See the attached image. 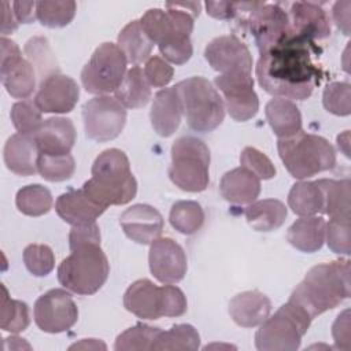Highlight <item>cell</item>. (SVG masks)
Here are the masks:
<instances>
[{
    "instance_id": "6da1fadb",
    "label": "cell",
    "mask_w": 351,
    "mask_h": 351,
    "mask_svg": "<svg viewBox=\"0 0 351 351\" xmlns=\"http://www.w3.org/2000/svg\"><path fill=\"white\" fill-rule=\"evenodd\" d=\"M319 49L313 40L289 33L277 44L259 53L256 78L270 95L304 100L322 80V70L314 62Z\"/></svg>"
},
{
    "instance_id": "7a4b0ae2",
    "label": "cell",
    "mask_w": 351,
    "mask_h": 351,
    "mask_svg": "<svg viewBox=\"0 0 351 351\" xmlns=\"http://www.w3.org/2000/svg\"><path fill=\"white\" fill-rule=\"evenodd\" d=\"M200 7L199 1L166 3V11L151 8L141 16L140 23L144 32L159 47L167 62L184 64L191 59L193 53L191 33Z\"/></svg>"
},
{
    "instance_id": "3957f363",
    "label": "cell",
    "mask_w": 351,
    "mask_h": 351,
    "mask_svg": "<svg viewBox=\"0 0 351 351\" xmlns=\"http://www.w3.org/2000/svg\"><path fill=\"white\" fill-rule=\"evenodd\" d=\"M351 293L350 261L337 259L311 267L293 289L289 302L304 310L311 319L337 307Z\"/></svg>"
},
{
    "instance_id": "277c9868",
    "label": "cell",
    "mask_w": 351,
    "mask_h": 351,
    "mask_svg": "<svg viewBox=\"0 0 351 351\" xmlns=\"http://www.w3.org/2000/svg\"><path fill=\"white\" fill-rule=\"evenodd\" d=\"M82 189L103 207L121 206L134 199L137 181L130 171L126 154L118 148L103 151L92 165V177Z\"/></svg>"
},
{
    "instance_id": "5b68a950",
    "label": "cell",
    "mask_w": 351,
    "mask_h": 351,
    "mask_svg": "<svg viewBox=\"0 0 351 351\" xmlns=\"http://www.w3.org/2000/svg\"><path fill=\"white\" fill-rule=\"evenodd\" d=\"M277 149L288 173L298 180L330 170L336 165L333 145L326 138L303 130L292 137L278 138Z\"/></svg>"
},
{
    "instance_id": "8992f818",
    "label": "cell",
    "mask_w": 351,
    "mask_h": 351,
    "mask_svg": "<svg viewBox=\"0 0 351 351\" xmlns=\"http://www.w3.org/2000/svg\"><path fill=\"white\" fill-rule=\"evenodd\" d=\"M70 251L58 267L59 282L77 295L96 293L110 274V263L100 244H86Z\"/></svg>"
},
{
    "instance_id": "52a82bcc",
    "label": "cell",
    "mask_w": 351,
    "mask_h": 351,
    "mask_svg": "<svg viewBox=\"0 0 351 351\" xmlns=\"http://www.w3.org/2000/svg\"><path fill=\"white\" fill-rule=\"evenodd\" d=\"M188 126L200 133L217 129L225 118V104L218 90L204 77H191L174 85Z\"/></svg>"
},
{
    "instance_id": "ba28073f",
    "label": "cell",
    "mask_w": 351,
    "mask_h": 351,
    "mask_svg": "<svg viewBox=\"0 0 351 351\" xmlns=\"http://www.w3.org/2000/svg\"><path fill=\"white\" fill-rule=\"evenodd\" d=\"M311 321L304 310L288 300L261 324L255 333V347L259 351H295Z\"/></svg>"
},
{
    "instance_id": "9c48e42d",
    "label": "cell",
    "mask_w": 351,
    "mask_h": 351,
    "mask_svg": "<svg viewBox=\"0 0 351 351\" xmlns=\"http://www.w3.org/2000/svg\"><path fill=\"white\" fill-rule=\"evenodd\" d=\"M210 149L196 137L184 136L171 145L169 177L176 186L186 192H202L208 186Z\"/></svg>"
},
{
    "instance_id": "30bf717a",
    "label": "cell",
    "mask_w": 351,
    "mask_h": 351,
    "mask_svg": "<svg viewBox=\"0 0 351 351\" xmlns=\"http://www.w3.org/2000/svg\"><path fill=\"white\" fill-rule=\"evenodd\" d=\"M128 60L117 44L103 43L92 53L81 71L86 92L103 96L115 92L126 74Z\"/></svg>"
},
{
    "instance_id": "8fae6325",
    "label": "cell",
    "mask_w": 351,
    "mask_h": 351,
    "mask_svg": "<svg viewBox=\"0 0 351 351\" xmlns=\"http://www.w3.org/2000/svg\"><path fill=\"white\" fill-rule=\"evenodd\" d=\"M85 134L88 138L104 143L121 134L126 123V108L108 95L96 96L82 107Z\"/></svg>"
},
{
    "instance_id": "7c38bea8",
    "label": "cell",
    "mask_w": 351,
    "mask_h": 351,
    "mask_svg": "<svg viewBox=\"0 0 351 351\" xmlns=\"http://www.w3.org/2000/svg\"><path fill=\"white\" fill-rule=\"evenodd\" d=\"M0 80L8 95L15 99H27L36 89V70L22 58L19 47L10 38L1 37Z\"/></svg>"
},
{
    "instance_id": "4fadbf2b",
    "label": "cell",
    "mask_w": 351,
    "mask_h": 351,
    "mask_svg": "<svg viewBox=\"0 0 351 351\" xmlns=\"http://www.w3.org/2000/svg\"><path fill=\"white\" fill-rule=\"evenodd\" d=\"M33 314L36 325L43 332L60 333L77 322L78 307L67 291L53 288L36 300Z\"/></svg>"
},
{
    "instance_id": "5bb4252c",
    "label": "cell",
    "mask_w": 351,
    "mask_h": 351,
    "mask_svg": "<svg viewBox=\"0 0 351 351\" xmlns=\"http://www.w3.org/2000/svg\"><path fill=\"white\" fill-rule=\"evenodd\" d=\"M214 84L223 96L225 110H228L234 121L245 122L256 115L259 100L254 90V80L251 74H219L215 77Z\"/></svg>"
},
{
    "instance_id": "9a60e30c",
    "label": "cell",
    "mask_w": 351,
    "mask_h": 351,
    "mask_svg": "<svg viewBox=\"0 0 351 351\" xmlns=\"http://www.w3.org/2000/svg\"><path fill=\"white\" fill-rule=\"evenodd\" d=\"M259 53L265 52L291 33L288 12L278 4L259 3L247 18Z\"/></svg>"
},
{
    "instance_id": "2e32d148",
    "label": "cell",
    "mask_w": 351,
    "mask_h": 351,
    "mask_svg": "<svg viewBox=\"0 0 351 351\" xmlns=\"http://www.w3.org/2000/svg\"><path fill=\"white\" fill-rule=\"evenodd\" d=\"M204 58L221 74H251L252 70L250 49L236 36H219L211 40L204 49Z\"/></svg>"
},
{
    "instance_id": "e0dca14e",
    "label": "cell",
    "mask_w": 351,
    "mask_h": 351,
    "mask_svg": "<svg viewBox=\"0 0 351 351\" xmlns=\"http://www.w3.org/2000/svg\"><path fill=\"white\" fill-rule=\"evenodd\" d=\"M149 270L162 284H177L186 274L188 262L182 247L170 237H159L151 243Z\"/></svg>"
},
{
    "instance_id": "ac0fdd59",
    "label": "cell",
    "mask_w": 351,
    "mask_h": 351,
    "mask_svg": "<svg viewBox=\"0 0 351 351\" xmlns=\"http://www.w3.org/2000/svg\"><path fill=\"white\" fill-rule=\"evenodd\" d=\"M78 97L77 82L71 77L58 73L38 84L33 101L41 112L66 114L75 107Z\"/></svg>"
},
{
    "instance_id": "d6986e66",
    "label": "cell",
    "mask_w": 351,
    "mask_h": 351,
    "mask_svg": "<svg viewBox=\"0 0 351 351\" xmlns=\"http://www.w3.org/2000/svg\"><path fill=\"white\" fill-rule=\"evenodd\" d=\"M119 223L130 240L144 245L159 239L163 230L160 213L155 207L143 203L126 208L119 217Z\"/></svg>"
},
{
    "instance_id": "ffe728a7",
    "label": "cell",
    "mask_w": 351,
    "mask_h": 351,
    "mask_svg": "<svg viewBox=\"0 0 351 351\" xmlns=\"http://www.w3.org/2000/svg\"><path fill=\"white\" fill-rule=\"evenodd\" d=\"M291 33L308 40H322L330 34V22L319 4L311 1H296L291 4L289 12Z\"/></svg>"
},
{
    "instance_id": "44dd1931",
    "label": "cell",
    "mask_w": 351,
    "mask_h": 351,
    "mask_svg": "<svg viewBox=\"0 0 351 351\" xmlns=\"http://www.w3.org/2000/svg\"><path fill=\"white\" fill-rule=\"evenodd\" d=\"M75 128L71 119L52 117L44 121L34 134L40 154L66 155L70 154L75 143Z\"/></svg>"
},
{
    "instance_id": "7402d4cb",
    "label": "cell",
    "mask_w": 351,
    "mask_h": 351,
    "mask_svg": "<svg viewBox=\"0 0 351 351\" xmlns=\"http://www.w3.org/2000/svg\"><path fill=\"white\" fill-rule=\"evenodd\" d=\"M182 104L176 86L163 88L156 92L149 119L154 130L162 137H170L178 129L182 118Z\"/></svg>"
},
{
    "instance_id": "603a6c76",
    "label": "cell",
    "mask_w": 351,
    "mask_h": 351,
    "mask_svg": "<svg viewBox=\"0 0 351 351\" xmlns=\"http://www.w3.org/2000/svg\"><path fill=\"white\" fill-rule=\"evenodd\" d=\"M123 306L128 311L143 319H158L162 313V287L148 278L134 281L123 295Z\"/></svg>"
},
{
    "instance_id": "cb8c5ba5",
    "label": "cell",
    "mask_w": 351,
    "mask_h": 351,
    "mask_svg": "<svg viewBox=\"0 0 351 351\" xmlns=\"http://www.w3.org/2000/svg\"><path fill=\"white\" fill-rule=\"evenodd\" d=\"M55 210L64 222L74 226L96 222V219L106 211V207L97 204L81 188L62 193L55 202Z\"/></svg>"
},
{
    "instance_id": "d4e9b609",
    "label": "cell",
    "mask_w": 351,
    "mask_h": 351,
    "mask_svg": "<svg viewBox=\"0 0 351 351\" xmlns=\"http://www.w3.org/2000/svg\"><path fill=\"white\" fill-rule=\"evenodd\" d=\"M40 151L34 134H12L4 145V163L7 169L18 176H33L38 173Z\"/></svg>"
},
{
    "instance_id": "484cf974",
    "label": "cell",
    "mask_w": 351,
    "mask_h": 351,
    "mask_svg": "<svg viewBox=\"0 0 351 351\" xmlns=\"http://www.w3.org/2000/svg\"><path fill=\"white\" fill-rule=\"evenodd\" d=\"M271 302L259 291H245L229 303L230 318L243 328L259 326L270 315Z\"/></svg>"
},
{
    "instance_id": "4316f807",
    "label": "cell",
    "mask_w": 351,
    "mask_h": 351,
    "mask_svg": "<svg viewBox=\"0 0 351 351\" xmlns=\"http://www.w3.org/2000/svg\"><path fill=\"white\" fill-rule=\"evenodd\" d=\"M219 192L232 204H251L261 193V180L250 170L236 167L222 176Z\"/></svg>"
},
{
    "instance_id": "83f0119b",
    "label": "cell",
    "mask_w": 351,
    "mask_h": 351,
    "mask_svg": "<svg viewBox=\"0 0 351 351\" xmlns=\"http://www.w3.org/2000/svg\"><path fill=\"white\" fill-rule=\"evenodd\" d=\"M265 115L278 138L292 137L302 130L300 111L289 99L273 97L265 107Z\"/></svg>"
},
{
    "instance_id": "f1b7e54d",
    "label": "cell",
    "mask_w": 351,
    "mask_h": 351,
    "mask_svg": "<svg viewBox=\"0 0 351 351\" xmlns=\"http://www.w3.org/2000/svg\"><path fill=\"white\" fill-rule=\"evenodd\" d=\"M326 222L322 217L311 215L296 219L287 233V240L292 247L302 252H315L325 241Z\"/></svg>"
},
{
    "instance_id": "f546056e",
    "label": "cell",
    "mask_w": 351,
    "mask_h": 351,
    "mask_svg": "<svg viewBox=\"0 0 351 351\" xmlns=\"http://www.w3.org/2000/svg\"><path fill=\"white\" fill-rule=\"evenodd\" d=\"M244 214L252 229L258 232H271L284 223L288 210L281 200L262 199L248 204Z\"/></svg>"
},
{
    "instance_id": "4dcf8cb0",
    "label": "cell",
    "mask_w": 351,
    "mask_h": 351,
    "mask_svg": "<svg viewBox=\"0 0 351 351\" xmlns=\"http://www.w3.org/2000/svg\"><path fill=\"white\" fill-rule=\"evenodd\" d=\"M117 45L123 52L128 63H132L133 66L147 62L154 48V43L149 40L137 19L129 22L121 30L117 38Z\"/></svg>"
},
{
    "instance_id": "1f68e13d",
    "label": "cell",
    "mask_w": 351,
    "mask_h": 351,
    "mask_svg": "<svg viewBox=\"0 0 351 351\" xmlns=\"http://www.w3.org/2000/svg\"><path fill=\"white\" fill-rule=\"evenodd\" d=\"M114 93L115 99L125 108H141L148 104L152 95L151 85L138 66H133L126 71L121 85Z\"/></svg>"
},
{
    "instance_id": "d6a6232c",
    "label": "cell",
    "mask_w": 351,
    "mask_h": 351,
    "mask_svg": "<svg viewBox=\"0 0 351 351\" xmlns=\"http://www.w3.org/2000/svg\"><path fill=\"white\" fill-rule=\"evenodd\" d=\"M317 184L324 193V213L330 219L350 221V178L318 180Z\"/></svg>"
},
{
    "instance_id": "836d02e7",
    "label": "cell",
    "mask_w": 351,
    "mask_h": 351,
    "mask_svg": "<svg viewBox=\"0 0 351 351\" xmlns=\"http://www.w3.org/2000/svg\"><path fill=\"white\" fill-rule=\"evenodd\" d=\"M289 208L300 217L324 213V193L317 181H299L288 193Z\"/></svg>"
},
{
    "instance_id": "e575fe53",
    "label": "cell",
    "mask_w": 351,
    "mask_h": 351,
    "mask_svg": "<svg viewBox=\"0 0 351 351\" xmlns=\"http://www.w3.org/2000/svg\"><path fill=\"white\" fill-rule=\"evenodd\" d=\"M25 55L30 64L34 67L40 82L59 73L56 58L51 51L48 40L45 37L36 36L27 40V43L25 44Z\"/></svg>"
},
{
    "instance_id": "d590c367",
    "label": "cell",
    "mask_w": 351,
    "mask_h": 351,
    "mask_svg": "<svg viewBox=\"0 0 351 351\" xmlns=\"http://www.w3.org/2000/svg\"><path fill=\"white\" fill-rule=\"evenodd\" d=\"M52 195L48 188L40 184L22 186L16 192L15 204L18 210L29 217H40L52 208Z\"/></svg>"
},
{
    "instance_id": "8d00e7d4",
    "label": "cell",
    "mask_w": 351,
    "mask_h": 351,
    "mask_svg": "<svg viewBox=\"0 0 351 351\" xmlns=\"http://www.w3.org/2000/svg\"><path fill=\"white\" fill-rule=\"evenodd\" d=\"M169 221L180 233L193 234L204 222V211L197 202L180 200L171 206Z\"/></svg>"
},
{
    "instance_id": "74e56055",
    "label": "cell",
    "mask_w": 351,
    "mask_h": 351,
    "mask_svg": "<svg viewBox=\"0 0 351 351\" xmlns=\"http://www.w3.org/2000/svg\"><path fill=\"white\" fill-rule=\"evenodd\" d=\"M200 336L189 324H178L169 330H160L152 350H197Z\"/></svg>"
},
{
    "instance_id": "f35d334b",
    "label": "cell",
    "mask_w": 351,
    "mask_h": 351,
    "mask_svg": "<svg viewBox=\"0 0 351 351\" xmlns=\"http://www.w3.org/2000/svg\"><path fill=\"white\" fill-rule=\"evenodd\" d=\"M37 19L43 26L47 27H64L67 26L77 11V4L73 0H63V1H53V0H44L37 1Z\"/></svg>"
},
{
    "instance_id": "ab89813d",
    "label": "cell",
    "mask_w": 351,
    "mask_h": 351,
    "mask_svg": "<svg viewBox=\"0 0 351 351\" xmlns=\"http://www.w3.org/2000/svg\"><path fill=\"white\" fill-rule=\"evenodd\" d=\"M1 315H0V328L5 332L18 333L25 330L30 324L29 307L25 302L11 299L8 291L1 285Z\"/></svg>"
},
{
    "instance_id": "60d3db41",
    "label": "cell",
    "mask_w": 351,
    "mask_h": 351,
    "mask_svg": "<svg viewBox=\"0 0 351 351\" xmlns=\"http://www.w3.org/2000/svg\"><path fill=\"white\" fill-rule=\"evenodd\" d=\"M159 333H160V328L137 324V325L126 329L117 337L114 348L117 351L152 350V346Z\"/></svg>"
},
{
    "instance_id": "b9f144b4",
    "label": "cell",
    "mask_w": 351,
    "mask_h": 351,
    "mask_svg": "<svg viewBox=\"0 0 351 351\" xmlns=\"http://www.w3.org/2000/svg\"><path fill=\"white\" fill-rule=\"evenodd\" d=\"M40 176L51 182H59L71 178L75 170V162L71 154L44 155L40 154L37 162Z\"/></svg>"
},
{
    "instance_id": "7bdbcfd3",
    "label": "cell",
    "mask_w": 351,
    "mask_h": 351,
    "mask_svg": "<svg viewBox=\"0 0 351 351\" xmlns=\"http://www.w3.org/2000/svg\"><path fill=\"white\" fill-rule=\"evenodd\" d=\"M11 121L18 133L36 134L44 123L41 111L33 100H22L11 107Z\"/></svg>"
},
{
    "instance_id": "ee69618b",
    "label": "cell",
    "mask_w": 351,
    "mask_h": 351,
    "mask_svg": "<svg viewBox=\"0 0 351 351\" xmlns=\"http://www.w3.org/2000/svg\"><path fill=\"white\" fill-rule=\"evenodd\" d=\"M23 262L26 269L36 277L47 276L55 267L53 252L45 244H29L23 250Z\"/></svg>"
},
{
    "instance_id": "f6af8a7d",
    "label": "cell",
    "mask_w": 351,
    "mask_h": 351,
    "mask_svg": "<svg viewBox=\"0 0 351 351\" xmlns=\"http://www.w3.org/2000/svg\"><path fill=\"white\" fill-rule=\"evenodd\" d=\"M324 107L339 117L351 112V85L348 82H332L324 89Z\"/></svg>"
},
{
    "instance_id": "bcb514c9",
    "label": "cell",
    "mask_w": 351,
    "mask_h": 351,
    "mask_svg": "<svg viewBox=\"0 0 351 351\" xmlns=\"http://www.w3.org/2000/svg\"><path fill=\"white\" fill-rule=\"evenodd\" d=\"M241 167L254 173L259 180H270L276 176V167L273 162L259 149L254 147H245L240 154Z\"/></svg>"
},
{
    "instance_id": "7dc6e473",
    "label": "cell",
    "mask_w": 351,
    "mask_h": 351,
    "mask_svg": "<svg viewBox=\"0 0 351 351\" xmlns=\"http://www.w3.org/2000/svg\"><path fill=\"white\" fill-rule=\"evenodd\" d=\"M325 239L328 247L341 255H350V221L329 219L326 223Z\"/></svg>"
},
{
    "instance_id": "c3c4849f",
    "label": "cell",
    "mask_w": 351,
    "mask_h": 351,
    "mask_svg": "<svg viewBox=\"0 0 351 351\" xmlns=\"http://www.w3.org/2000/svg\"><path fill=\"white\" fill-rule=\"evenodd\" d=\"M144 75L148 84L154 88H163L166 86L174 75V69L169 64L167 60L162 59L158 55L149 56L144 66Z\"/></svg>"
},
{
    "instance_id": "681fc988",
    "label": "cell",
    "mask_w": 351,
    "mask_h": 351,
    "mask_svg": "<svg viewBox=\"0 0 351 351\" xmlns=\"http://www.w3.org/2000/svg\"><path fill=\"white\" fill-rule=\"evenodd\" d=\"M188 308L184 292L171 284L162 287V313L163 317H180Z\"/></svg>"
},
{
    "instance_id": "f907efd6",
    "label": "cell",
    "mask_w": 351,
    "mask_h": 351,
    "mask_svg": "<svg viewBox=\"0 0 351 351\" xmlns=\"http://www.w3.org/2000/svg\"><path fill=\"white\" fill-rule=\"evenodd\" d=\"M86 244H100V229L96 222L74 225L69 234L70 250L86 245Z\"/></svg>"
},
{
    "instance_id": "816d5d0a",
    "label": "cell",
    "mask_w": 351,
    "mask_h": 351,
    "mask_svg": "<svg viewBox=\"0 0 351 351\" xmlns=\"http://www.w3.org/2000/svg\"><path fill=\"white\" fill-rule=\"evenodd\" d=\"M332 336L336 348L348 351L351 348V330H350V310L341 311L332 325Z\"/></svg>"
},
{
    "instance_id": "f5cc1de1",
    "label": "cell",
    "mask_w": 351,
    "mask_h": 351,
    "mask_svg": "<svg viewBox=\"0 0 351 351\" xmlns=\"http://www.w3.org/2000/svg\"><path fill=\"white\" fill-rule=\"evenodd\" d=\"M207 14L215 19H230L237 14V3L206 1Z\"/></svg>"
},
{
    "instance_id": "db71d44e",
    "label": "cell",
    "mask_w": 351,
    "mask_h": 351,
    "mask_svg": "<svg viewBox=\"0 0 351 351\" xmlns=\"http://www.w3.org/2000/svg\"><path fill=\"white\" fill-rule=\"evenodd\" d=\"M0 33H1V37H5L7 34L15 32L18 29V19L15 16V12L12 10V5L11 3L3 0L0 1Z\"/></svg>"
},
{
    "instance_id": "11a10c76",
    "label": "cell",
    "mask_w": 351,
    "mask_h": 351,
    "mask_svg": "<svg viewBox=\"0 0 351 351\" xmlns=\"http://www.w3.org/2000/svg\"><path fill=\"white\" fill-rule=\"evenodd\" d=\"M350 8H351V1H336L332 8L333 14V21L336 26L346 34H350Z\"/></svg>"
},
{
    "instance_id": "9f6ffc18",
    "label": "cell",
    "mask_w": 351,
    "mask_h": 351,
    "mask_svg": "<svg viewBox=\"0 0 351 351\" xmlns=\"http://www.w3.org/2000/svg\"><path fill=\"white\" fill-rule=\"evenodd\" d=\"M37 1H12V10L19 23H32L37 19Z\"/></svg>"
},
{
    "instance_id": "6f0895ef",
    "label": "cell",
    "mask_w": 351,
    "mask_h": 351,
    "mask_svg": "<svg viewBox=\"0 0 351 351\" xmlns=\"http://www.w3.org/2000/svg\"><path fill=\"white\" fill-rule=\"evenodd\" d=\"M107 346L96 339H82L78 343L70 346V350H106Z\"/></svg>"
},
{
    "instance_id": "680465c9",
    "label": "cell",
    "mask_w": 351,
    "mask_h": 351,
    "mask_svg": "<svg viewBox=\"0 0 351 351\" xmlns=\"http://www.w3.org/2000/svg\"><path fill=\"white\" fill-rule=\"evenodd\" d=\"M337 147L343 151V154L350 158V132L346 130L344 133L337 136Z\"/></svg>"
},
{
    "instance_id": "91938a15",
    "label": "cell",
    "mask_w": 351,
    "mask_h": 351,
    "mask_svg": "<svg viewBox=\"0 0 351 351\" xmlns=\"http://www.w3.org/2000/svg\"><path fill=\"white\" fill-rule=\"evenodd\" d=\"M5 341H8L11 344V350H21V348H27L30 350L32 347L25 341V339L16 337V336H11L8 339H4Z\"/></svg>"
}]
</instances>
